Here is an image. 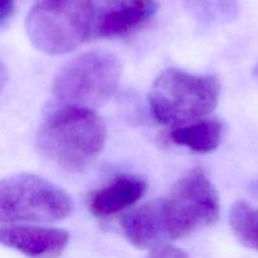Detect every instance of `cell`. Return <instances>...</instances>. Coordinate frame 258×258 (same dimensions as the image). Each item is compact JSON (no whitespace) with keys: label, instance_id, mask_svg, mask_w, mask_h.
Masks as SVG:
<instances>
[{"label":"cell","instance_id":"1","mask_svg":"<svg viewBox=\"0 0 258 258\" xmlns=\"http://www.w3.org/2000/svg\"><path fill=\"white\" fill-rule=\"evenodd\" d=\"M106 125L90 108L63 106L50 112L38 134V149L66 171L90 165L105 148Z\"/></svg>","mask_w":258,"mask_h":258},{"label":"cell","instance_id":"2","mask_svg":"<svg viewBox=\"0 0 258 258\" xmlns=\"http://www.w3.org/2000/svg\"><path fill=\"white\" fill-rule=\"evenodd\" d=\"M219 93L216 76L168 68L154 82L149 105L158 122L179 127L208 116L217 107Z\"/></svg>","mask_w":258,"mask_h":258},{"label":"cell","instance_id":"3","mask_svg":"<svg viewBox=\"0 0 258 258\" xmlns=\"http://www.w3.org/2000/svg\"><path fill=\"white\" fill-rule=\"evenodd\" d=\"M155 204L165 241L213 226L221 212L216 188L202 169L188 171Z\"/></svg>","mask_w":258,"mask_h":258},{"label":"cell","instance_id":"4","mask_svg":"<svg viewBox=\"0 0 258 258\" xmlns=\"http://www.w3.org/2000/svg\"><path fill=\"white\" fill-rule=\"evenodd\" d=\"M91 18V0H37L25 20V29L38 50L60 55L90 39Z\"/></svg>","mask_w":258,"mask_h":258},{"label":"cell","instance_id":"5","mask_svg":"<svg viewBox=\"0 0 258 258\" xmlns=\"http://www.w3.org/2000/svg\"><path fill=\"white\" fill-rule=\"evenodd\" d=\"M121 71L120 59L113 53H81L57 73L53 93L62 105L93 110L112 97L120 82Z\"/></svg>","mask_w":258,"mask_h":258},{"label":"cell","instance_id":"6","mask_svg":"<svg viewBox=\"0 0 258 258\" xmlns=\"http://www.w3.org/2000/svg\"><path fill=\"white\" fill-rule=\"evenodd\" d=\"M72 211L71 197L40 176L17 174L0 180V223L57 222Z\"/></svg>","mask_w":258,"mask_h":258},{"label":"cell","instance_id":"7","mask_svg":"<svg viewBox=\"0 0 258 258\" xmlns=\"http://www.w3.org/2000/svg\"><path fill=\"white\" fill-rule=\"evenodd\" d=\"M90 39L125 37L145 25L158 10V0H91Z\"/></svg>","mask_w":258,"mask_h":258},{"label":"cell","instance_id":"8","mask_svg":"<svg viewBox=\"0 0 258 258\" xmlns=\"http://www.w3.org/2000/svg\"><path fill=\"white\" fill-rule=\"evenodd\" d=\"M68 241L70 234L63 229L20 224L0 227V244L30 258H58Z\"/></svg>","mask_w":258,"mask_h":258},{"label":"cell","instance_id":"9","mask_svg":"<svg viewBox=\"0 0 258 258\" xmlns=\"http://www.w3.org/2000/svg\"><path fill=\"white\" fill-rule=\"evenodd\" d=\"M146 190V181L133 174H123L91 193L88 208L96 217H110L135 204Z\"/></svg>","mask_w":258,"mask_h":258},{"label":"cell","instance_id":"10","mask_svg":"<svg viewBox=\"0 0 258 258\" xmlns=\"http://www.w3.org/2000/svg\"><path fill=\"white\" fill-rule=\"evenodd\" d=\"M121 227L127 241L136 248L151 249L165 241L155 201L126 213L121 219Z\"/></svg>","mask_w":258,"mask_h":258},{"label":"cell","instance_id":"11","mask_svg":"<svg viewBox=\"0 0 258 258\" xmlns=\"http://www.w3.org/2000/svg\"><path fill=\"white\" fill-rule=\"evenodd\" d=\"M223 131L221 121L209 118L175 127L169 134V139L175 145L188 148L194 153L207 154L218 148Z\"/></svg>","mask_w":258,"mask_h":258},{"label":"cell","instance_id":"12","mask_svg":"<svg viewBox=\"0 0 258 258\" xmlns=\"http://www.w3.org/2000/svg\"><path fill=\"white\" fill-rule=\"evenodd\" d=\"M234 237L247 248L258 252V209L246 202H237L229 213Z\"/></svg>","mask_w":258,"mask_h":258},{"label":"cell","instance_id":"13","mask_svg":"<svg viewBox=\"0 0 258 258\" xmlns=\"http://www.w3.org/2000/svg\"><path fill=\"white\" fill-rule=\"evenodd\" d=\"M198 19L206 23L229 22L238 13V0H184Z\"/></svg>","mask_w":258,"mask_h":258},{"label":"cell","instance_id":"14","mask_svg":"<svg viewBox=\"0 0 258 258\" xmlns=\"http://www.w3.org/2000/svg\"><path fill=\"white\" fill-rule=\"evenodd\" d=\"M149 258H189V254L173 244H159L150 249Z\"/></svg>","mask_w":258,"mask_h":258},{"label":"cell","instance_id":"15","mask_svg":"<svg viewBox=\"0 0 258 258\" xmlns=\"http://www.w3.org/2000/svg\"><path fill=\"white\" fill-rule=\"evenodd\" d=\"M14 12V0H0V24H4Z\"/></svg>","mask_w":258,"mask_h":258},{"label":"cell","instance_id":"16","mask_svg":"<svg viewBox=\"0 0 258 258\" xmlns=\"http://www.w3.org/2000/svg\"><path fill=\"white\" fill-rule=\"evenodd\" d=\"M8 81V75H7V70H5L4 64H3V62L0 60V92L3 91V88H4L5 83H7Z\"/></svg>","mask_w":258,"mask_h":258},{"label":"cell","instance_id":"17","mask_svg":"<svg viewBox=\"0 0 258 258\" xmlns=\"http://www.w3.org/2000/svg\"><path fill=\"white\" fill-rule=\"evenodd\" d=\"M249 191L252 193V196L258 198V179L251 184V186H249Z\"/></svg>","mask_w":258,"mask_h":258},{"label":"cell","instance_id":"18","mask_svg":"<svg viewBox=\"0 0 258 258\" xmlns=\"http://www.w3.org/2000/svg\"><path fill=\"white\" fill-rule=\"evenodd\" d=\"M254 75H256V77L258 78V63H257L256 67H254Z\"/></svg>","mask_w":258,"mask_h":258}]
</instances>
